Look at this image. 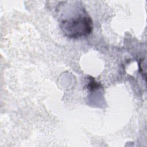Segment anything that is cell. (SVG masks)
Returning a JSON list of instances; mask_svg holds the SVG:
<instances>
[{
  "instance_id": "1",
  "label": "cell",
  "mask_w": 147,
  "mask_h": 147,
  "mask_svg": "<svg viewBox=\"0 0 147 147\" xmlns=\"http://www.w3.org/2000/svg\"><path fill=\"white\" fill-rule=\"evenodd\" d=\"M60 28L67 37L78 38L89 35L92 31L93 23L91 17L83 13L63 20L60 23Z\"/></svg>"
},
{
  "instance_id": "2",
  "label": "cell",
  "mask_w": 147,
  "mask_h": 147,
  "mask_svg": "<svg viewBox=\"0 0 147 147\" xmlns=\"http://www.w3.org/2000/svg\"><path fill=\"white\" fill-rule=\"evenodd\" d=\"M90 81L87 86V88L90 91H94L95 90H97L99 88H100V84L97 83L94 78L90 77L89 78Z\"/></svg>"
}]
</instances>
